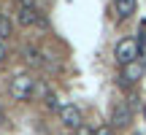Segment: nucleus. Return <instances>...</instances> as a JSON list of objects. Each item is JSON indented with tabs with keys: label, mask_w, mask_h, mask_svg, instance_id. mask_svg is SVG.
<instances>
[{
	"label": "nucleus",
	"mask_w": 146,
	"mask_h": 135,
	"mask_svg": "<svg viewBox=\"0 0 146 135\" xmlns=\"http://www.w3.org/2000/svg\"><path fill=\"white\" fill-rule=\"evenodd\" d=\"M138 54H141V43L135 41V38H122V41H116V46H114V60H116V65H133V62H138Z\"/></svg>",
	"instance_id": "f257e3e1"
},
{
	"label": "nucleus",
	"mask_w": 146,
	"mask_h": 135,
	"mask_svg": "<svg viewBox=\"0 0 146 135\" xmlns=\"http://www.w3.org/2000/svg\"><path fill=\"white\" fill-rule=\"evenodd\" d=\"M33 92H35V78H33V76L19 73V76L11 78V84H8V95L16 100V103H25V100H30Z\"/></svg>",
	"instance_id": "f03ea898"
},
{
	"label": "nucleus",
	"mask_w": 146,
	"mask_h": 135,
	"mask_svg": "<svg viewBox=\"0 0 146 135\" xmlns=\"http://www.w3.org/2000/svg\"><path fill=\"white\" fill-rule=\"evenodd\" d=\"M133 122V105L130 103H116L111 108V127H130Z\"/></svg>",
	"instance_id": "7ed1b4c3"
},
{
	"label": "nucleus",
	"mask_w": 146,
	"mask_h": 135,
	"mask_svg": "<svg viewBox=\"0 0 146 135\" xmlns=\"http://www.w3.org/2000/svg\"><path fill=\"white\" fill-rule=\"evenodd\" d=\"M60 122H62L68 130H78V127L84 124V122H81V108L73 105V103L62 105V111H60Z\"/></svg>",
	"instance_id": "20e7f679"
},
{
	"label": "nucleus",
	"mask_w": 146,
	"mask_h": 135,
	"mask_svg": "<svg viewBox=\"0 0 146 135\" xmlns=\"http://www.w3.org/2000/svg\"><path fill=\"white\" fill-rule=\"evenodd\" d=\"M141 76H143V68L138 65V62L125 65V68H122V73H119V84H122V87H133V84L141 81Z\"/></svg>",
	"instance_id": "39448f33"
},
{
	"label": "nucleus",
	"mask_w": 146,
	"mask_h": 135,
	"mask_svg": "<svg viewBox=\"0 0 146 135\" xmlns=\"http://www.w3.org/2000/svg\"><path fill=\"white\" fill-rule=\"evenodd\" d=\"M41 22V11L38 8H19V14H16V24L19 27H33Z\"/></svg>",
	"instance_id": "423d86ee"
},
{
	"label": "nucleus",
	"mask_w": 146,
	"mask_h": 135,
	"mask_svg": "<svg viewBox=\"0 0 146 135\" xmlns=\"http://www.w3.org/2000/svg\"><path fill=\"white\" fill-rule=\"evenodd\" d=\"M138 8V0H114V11L119 19H130Z\"/></svg>",
	"instance_id": "0eeeda50"
},
{
	"label": "nucleus",
	"mask_w": 146,
	"mask_h": 135,
	"mask_svg": "<svg viewBox=\"0 0 146 135\" xmlns=\"http://www.w3.org/2000/svg\"><path fill=\"white\" fill-rule=\"evenodd\" d=\"M22 57H25V62L30 68H43V52L35 46H25L22 49Z\"/></svg>",
	"instance_id": "6e6552de"
},
{
	"label": "nucleus",
	"mask_w": 146,
	"mask_h": 135,
	"mask_svg": "<svg viewBox=\"0 0 146 135\" xmlns=\"http://www.w3.org/2000/svg\"><path fill=\"white\" fill-rule=\"evenodd\" d=\"M43 105H46V111H49V114H54V111H57V114H60V111H62V105H60V97H57V95H46V103H43Z\"/></svg>",
	"instance_id": "1a4fd4ad"
},
{
	"label": "nucleus",
	"mask_w": 146,
	"mask_h": 135,
	"mask_svg": "<svg viewBox=\"0 0 146 135\" xmlns=\"http://www.w3.org/2000/svg\"><path fill=\"white\" fill-rule=\"evenodd\" d=\"M11 35V22L5 16H0V38H8Z\"/></svg>",
	"instance_id": "9d476101"
},
{
	"label": "nucleus",
	"mask_w": 146,
	"mask_h": 135,
	"mask_svg": "<svg viewBox=\"0 0 146 135\" xmlns=\"http://www.w3.org/2000/svg\"><path fill=\"white\" fill-rule=\"evenodd\" d=\"M95 135H114V127L111 124H98L95 127Z\"/></svg>",
	"instance_id": "9b49d317"
},
{
	"label": "nucleus",
	"mask_w": 146,
	"mask_h": 135,
	"mask_svg": "<svg viewBox=\"0 0 146 135\" xmlns=\"http://www.w3.org/2000/svg\"><path fill=\"white\" fill-rule=\"evenodd\" d=\"M73 135H95V127L92 124H81L78 130H73Z\"/></svg>",
	"instance_id": "f8f14e48"
},
{
	"label": "nucleus",
	"mask_w": 146,
	"mask_h": 135,
	"mask_svg": "<svg viewBox=\"0 0 146 135\" xmlns=\"http://www.w3.org/2000/svg\"><path fill=\"white\" fill-rule=\"evenodd\" d=\"M19 8H35V0H16Z\"/></svg>",
	"instance_id": "ddd939ff"
},
{
	"label": "nucleus",
	"mask_w": 146,
	"mask_h": 135,
	"mask_svg": "<svg viewBox=\"0 0 146 135\" xmlns=\"http://www.w3.org/2000/svg\"><path fill=\"white\" fill-rule=\"evenodd\" d=\"M5 54H8V52H5V43H0V62L5 60Z\"/></svg>",
	"instance_id": "4468645a"
},
{
	"label": "nucleus",
	"mask_w": 146,
	"mask_h": 135,
	"mask_svg": "<svg viewBox=\"0 0 146 135\" xmlns=\"http://www.w3.org/2000/svg\"><path fill=\"white\" fill-rule=\"evenodd\" d=\"M3 122H5V116H3V111H0V127H3Z\"/></svg>",
	"instance_id": "2eb2a0df"
}]
</instances>
